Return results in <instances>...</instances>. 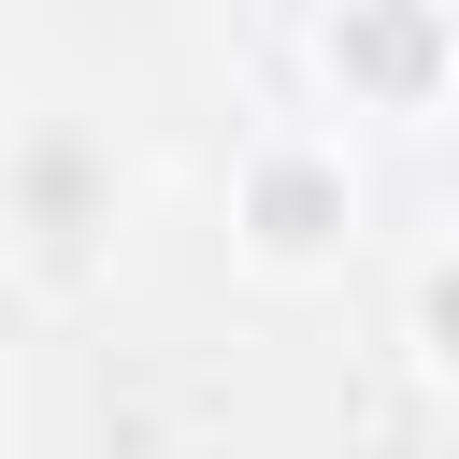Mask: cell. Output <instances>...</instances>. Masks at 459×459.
Listing matches in <instances>:
<instances>
[{
    "instance_id": "cell-1",
    "label": "cell",
    "mask_w": 459,
    "mask_h": 459,
    "mask_svg": "<svg viewBox=\"0 0 459 459\" xmlns=\"http://www.w3.org/2000/svg\"><path fill=\"white\" fill-rule=\"evenodd\" d=\"M330 72H344L359 100H416V86L445 72V29H430L416 0H344V14H330Z\"/></svg>"
},
{
    "instance_id": "cell-2",
    "label": "cell",
    "mask_w": 459,
    "mask_h": 459,
    "mask_svg": "<svg viewBox=\"0 0 459 459\" xmlns=\"http://www.w3.org/2000/svg\"><path fill=\"white\" fill-rule=\"evenodd\" d=\"M258 230H273V244H330V230H344V186H330L316 158H273V172H258Z\"/></svg>"
},
{
    "instance_id": "cell-3",
    "label": "cell",
    "mask_w": 459,
    "mask_h": 459,
    "mask_svg": "<svg viewBox=\"0 0 459 459\" xmlns=\"http://www.w3.org/2000/svg\"><path fill=\"white\" fill-rule=\"evenodd\" d=\"M29 201H43L57 230H72V201H86V158H29Z\"/></svg>"
},
{
    "instance_id": "cell-4",
    "label": "cell",
    "mask_w": 459,
    "mask_h": 459,
    "mask_svg": "<svg viewBox=\"0 0 459 459\" xmlns=\"http://www.w3.org/2000/svg\"><path fill=\"white\" fill-rule=\"evenodd\" d=\"M416 330H430V344H445V359H459V258H445V273H430V287H416Z\"/></svg>"
}]
</instances>
